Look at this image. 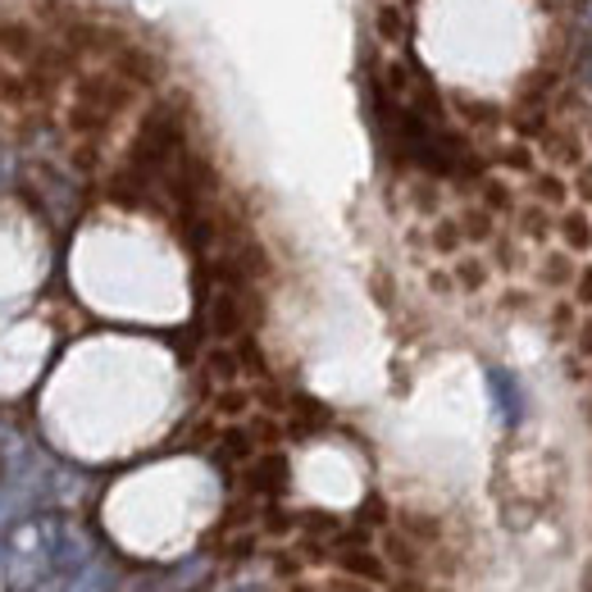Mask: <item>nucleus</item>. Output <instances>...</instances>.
I'll return each mask as SVG.
<instances>
[{
    "label": "nucleus",
    "instance_id": "obj_1",
    "mask_svg": "<svg viewBox=\"0 0 592 592\" xmlns=\"http://www.w3.org/2000/svg\"><path fill=\"white\" fill-rule=\"evenodd\" d=\"M537 0H415L411 46L420 69L470 101H497L529 82L542 60Z\"/></svg>",
    "mask_w": 592,
    "mask_h": 592
},
{
    "label": "nucleus",
    "instance_id": "obj_2",
    "mask_svg": "<svg viewBox=\"0 0 592 592\" xmlns=\"http://www.w3.org/2000/svg\"><path fill=\"white\" fill-rule=\"evenodd\" d=\"M6 520H10V511H6V502H0V556H6Z\"/></svg>",
    "mask_w": 592,
    "mask_h": 592
}]
</instances>
